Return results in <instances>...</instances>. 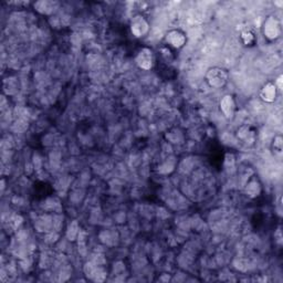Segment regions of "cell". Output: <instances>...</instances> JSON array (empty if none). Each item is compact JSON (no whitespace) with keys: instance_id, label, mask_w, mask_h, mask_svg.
<instances>
[{"instance_id":"cell-1","label":"cell","mask_w":283,"mask_h":283,"mask_svg":"<svg viewBox=\"0 0 283 283\" xmlns=\"http://www.w3.org/2000/svg\"><path fill=\"white\" fill-rule=\"evenodd\" d=\"M136 64L139 69L145 70V71H150L154 68L155 63H156V57H155L154 51L150 48H142L141 50L137 52L136 56Z\"/></svg>"},{"instance_id":"cell-2","label":"cell","mask_w":283,"mask_h":283,"mask_svg":"<svg viewBox=\"0 0 283 283\" xmlns=\"http://www.w3.org/2000/svg\"><path fill=\"white\" fill-rule=\"evenodd\" d=\"M187 38L184 32L180 30H171L165 37V42L168 48L180 49L186 44Z\"/></svg>"},{"instance_id":"cell-3","label":"cell","mask_w":283,"mask_h":283,"mask_svg":"<svg viewBox=\"0 0 283 283\" xmlns=\"http://www.w3.org/2000/svg\"><path fill=\"white\" fill-rule=\"evenodd\" d=\"M227 73L225 72V70L223 69H218V68H215V69H211L210 71L208 72V82L209 84L211 85V87H216V88H219V87H223V85L227 82Z\"/></svg>"},{"instance_id":"cell-4","label":"cell","mask_w":283,"mask_h":283,"mask_svg":"<svg viewBox=\"0 0 283 283\" xmlns=\"http://www.w3.org/2000/svg\"><path fill=\"white\" fill-rule=\"evenodd\" d=\"M131 31L135 37H143L149 31V23L142 16H135L131 21Z\"/></svg>"},{"instance_id":"cell-5","label":"cell","mask_w":283,"mask_h":283,"mask_svg":"<svg viewBox=\"0 0 283 283\" xmlns=\"http://www.w3.org/2000/svg\"><path fill=\"white\" fill-rule=\"evenodd\" d=\"M264 32L266 38L270 40L279 38V36H280V32H281V28H280V24H279L278 22V20L274 19L273 17H270L268 20H266L264 23Z\"/></svg>"},{"instance_id":"cell-6","label":"cell","mask_w":283,"mask_h":283,"mask_svg":"<svg viewBox=\"0 0 283 283\" xmlns=\"http://www.w3.org/2000/svg\"><path fill=\"white\" fill-rule=\"evenodd\" d=\"M260 96H261L262 100L266 102V103H272V102L276 100V96H277L276 84L269 82V83H266L265 85H264V88L261 89Z\"/></svg>"},{"instance_id":"cell-7","label":"cell","mask_w":283,"mask_h":283,"mask_svg":"<svg viewBox=\"0 0 283 283\" xmlns=\"http://www.w3.org/2000/svg\"><path fill=\"white\" fill-rule=\"evenodd\" d=\"M220 108L226 114V116H231L233 109H235V103H233L231 96H225V98L220 103Z\"/></svg>"},{"instance_id":"cell-8","label":"cell","mask_w":283,"mask_h":283,"mask_svg":"<svg viewBox=\"0 0 283 283\" xmlns=\"http://www.w3.org/2000/svg\"><path fill=\"white\" fill-rule=\"evenodd\" d=\"M240 38H241V41H243V43L245 44V46H249V47L253 46V44L256 43V41H257L256 35H254V32L250 29H245V31H243Z\"/></svg>"}]
</instances>
